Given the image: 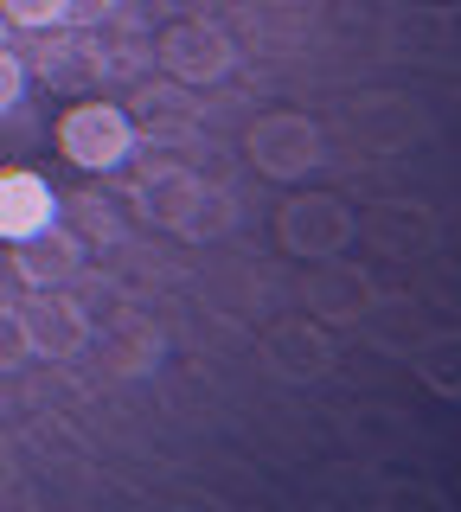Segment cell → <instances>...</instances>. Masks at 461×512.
<instances>
[{
  "mask_svg": "<svg viewBox=\"0 0 461 512\" xmlns=\"http://www.w3.org/2000/svg\"><path fill=\"white\" fill-rule=\"evenodd\" d=\"M58 154L84 173H116L135 154V122L122 103H71L58 116Z\"/></svg>",
  "mask_w": 461,
  "mask_h": 512,
  "instance_id": "cell-1",
  "label": "cell"
},
{
  "mask_svg": "<svg viewBox=\"0 0 461 512\" xmlns=\"http://www.w3.org/2000/svg\"><path fill=\"white\" fill-rule=\"evenodd\" d=\"M244 154L257 160V173H269V180H308V173L327 160V141H321V128H314L308 116H295V109H269V116L250 122Z\"/></svg>",
  "mask_w": 461,
  "mask_h": 512,
  "instance_id": "cell-2",
  "label": "cell"
},
{
  "mask_svg": "<svg viewBox=\"0 0 461 512\" xmlns=\"http://www.w3.org/2000/svg\"><path fill=\"white\" fill-rule=\"evenodd\" d=\"M161 64L180 84H218V77H231L237 45H231V32L212 26V20H173L161 32Z\"/></svg>",
  "mask_w": 461,
  "mask_h": 512,
  "instance_id": "cell-3",
  "label": "cell"
},
{
  "mask_svg": "<svg viewBox=\"0 0 461 512\" xmlns=\"http://www.w3.org/2000/svg\"><path fill=\"white\" fill-rule=\"evenodd\" d=\"M276 237L295 256H308V263H333V256L353 244V212H346L340 199H327V192H308V199L282 205Z\"/></svg>",
  "mask_w": 461,
  "mask_h": 512,
  "instance_id": "cell-4",
  "label": "cell"
},
{
  "mask_svg": "<svg viewBox=\"0 0 461 512\" xmlns=\"http://www.w3.org/2000/svg\"><path fill=\"white\" fill-rule=\"evenodd\" d=\"M58 224V192L45 173L33 167H0V244H20V237Z\"/></svg>",
  "mask_w": 461,
  "mask_h": 512,
  "instance_id": "cell-5",
  "label": "cell"
},
{
  "mask_svg": "<svg viewBox=\"0 0 461 512\" xmlns=\"http://www.w3.org/2000/svg\"><path fill=\"white\" fill-rule=\"evenodd\" d=\"M20 327H26V352H39V359H77L90 340V314L77 301H58L52 288L20 308Z\"/></svg>",
  "mask_w": 461,
  "mask_h": 512,
  "instance_id": "cell-6",
  "label": "cell"
},
{
  "mask_svg": "<svg viewBox=\"0 0 461 512\" xmlns=\"http://www.w3.org/2000/svg\"><path fill=\"white\" fill-rule=\"evenodd\" d=\"M13 250H20L13 256V282H26V288H65V282H77V269H84V244H77L71 231H58V224L20 237Z\"/></svg>",
  "mask_w": 461,
  "mask_h": 512,
  "instance_id": "cell-7",
  "label": "cell"
},
{
  "mask_svg": "<svg viewBox=\"0 0 461 512\" xmlns=\"http://www.w3.org/2000/svg\"><path fill=\"white\" fill-rule=\"evenodd\" d=\"M199 173H186L180 160L173 167H141V180H135V205L148 212L154 224H180L186 218V205L199 199Z\"/></svg>",
  "mask_w": 461,
  "mask_h": 512,
  "instance_id": "cell-8",
  "label": "cell"
},
{
  "mask_svg": "<svg viewBox=\"0 0 461 512\" xmlns=\"http://www.w3.org/2000/svg\"><path fill=\"white\" fill-rule=\"evenodd\" d=\"M327 359H333V346H327L321 327H301V320H289V327L276 333V365L289 378H321Z\"/></svg>",
  "mask_w": 461,
  "mask_h": 512,
  "instance_id": "cell-9",
  "label": "cell"
},
{
  "mask_svg": "<svg viewBox=\"0 0 461 512\" xmlns=\"http://www.w3.org/2000/svg\"><path fill=\"white\" fill-rule=\"evenodd\" d=\"M97 71H103V58L90 52V45H77V39H52V45H39V77H45V84H58V90L90 84Z\"/></svg>",
  "mask_w": 461,
  "mask_h": 512,
  "instance_id": "cell-10",
  "label": "cell"
},
{
  "mask_svg": "<svg viewBox=\"0 0 461 512\" xmlns=\"http://www.w3.org/2000/svg\"><path fill=\"white\" fill-rule=\"evenodd\" d=\"M237 224V205H231V192H212V186H199V199L186 205V218L173 224L180 237H193V244H212V237H225Z\"/></svg>",
  "mask_w": 461,
  "mask_h": 512,
  "instance_id": "cell-11",
  "label": "cell"
},
{
  "mask_svg": "<svg viewBox=\"0 0 461 512\" xmlns=\"http://www.w3.org/2000/svg\"><path fill=\"white\" fill-rule=\"evenodd\" d=\"M461 346H455V333H436V340H423L417 346V372L429 391H442V397H461Z\"/></svg>",
  "mask_w": 461,
  "mask_h": 512,
  "instance_id": "cell-12",
  "label": "cell"
},
{
  "mask_svg": "<svg viewBox=\"0 0 461 512\" xmlns=\"http://www.w3.org/2000/svg\"><path fill=\"white\" fill-rule=\"evenodd\" d=\"M423 231H429V218L417 212V205H385V212H378V224H372L378 250H417Z\"/></svg>",
  "mask_w": 461,
  "mask_h": 512,
  "instance_id": "cell-13",
  "label": "cell"
},
{
  "mask_svg": "<svg viewBox=\"0 0 461 512\" xmlns=\"http://www.w3.org/2000/svg\"><path fill=\"white\" fill-rule=\"evenodd\" d=\"M7 26H26V32H45V26H65V0H0Z\"/></svg>",
  "mask_w": 461,
  "mask_h": 512,
  "instance_id": "cell-14",
  "label": "cell"
},
{
  "mask_svg": "<svg viewBox=\"0 0 461 512\" xmlns=\"http://www.w3.org/2000/svg\"><path fill=\"white\" fill-rule=\"evenodd\" d=\"M20 96H26V58L0 45V116H7V109L20 103Z\"/></svg>",
  "mask_w": 461,
  "mask_h": 512,
  "instance_id": "cell-15",
  "label": "cell"
},
{
  "mask_svg": "<svg viewBox=\"0 0 461 512\" xmlns=\"http://www.w3.org/2000/svg\"><path fill=\"white\" fill-rule=\"evenodd\" d=\"M7 365H26V327H20L13 308H0V372H7Z\"/></svg>",
  "mask_w": 461,
  "mask_h": 512,
  "instance_id": "cell-16",
  "label": "cell"
},
{
  "mask_svg": "<svg viewBox=\"0 0 461 512\" xmlns=\"http://www.w3.org/2000/svg\"><path fill=\"white\" fill-rule=\"evenodd\" d=\"M109 13H116V0H65V26H77V32H84V26H103Z\"/></svg>",
  "mask_w": 461,
  "mask_h": 512,
  "instance_id": "cell-17",
  "label": "cell"
},
{
  "mask_svg": "<svg viewBox=\"0 0 461 512\" xmlns=\"http://www.w3.org/2000/svg\"><path fill=\"white\" fill-rule=\"evenodd\" d=\"M0 45H7V13H0Z\"/></svg>",
  "mask_w": 461,
  "mask_h": 512,
  "instance_id": "cell-18",
  "label": "cell"
}]
</instances>
